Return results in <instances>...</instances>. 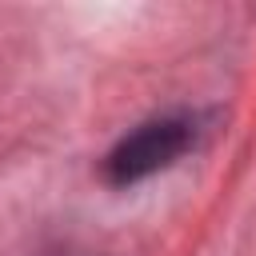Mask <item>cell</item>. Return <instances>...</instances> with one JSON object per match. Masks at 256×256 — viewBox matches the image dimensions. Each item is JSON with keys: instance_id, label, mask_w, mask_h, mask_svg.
Masks as SVG:
<instances>
[{"instance_id": "6da1fadb", "label": "cell", "mask_w": 256, "mask_h": 256, "mask_svg": "<svg viewBox=\"0 0 256 256\" xmlns=\"http://www.w3.org/2000/svg\"><path fill=\"white\" fill-rule=\"evenodd\" d=\"M192 144V128L184 120H152V124H140L132 136H124L112 156L104 160V176L112 184H136L160 168H168L184 148Z\"/></svg>"}]
</instances>
